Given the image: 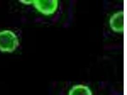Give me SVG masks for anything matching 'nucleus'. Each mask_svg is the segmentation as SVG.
<instances>
[{
  "label": "nucleus",
  "mask_w": 127,
  "mask_h": 95,
  "mask_svg": "<svg viewBox=\"0 0 127 95\" xmlns=\"http://www.w3.org/2000/svg\"><path fill=\"white\" fill-rule=\"evenodd\" d=\"M19 45V41L14 32L10 30L0 31V51L2 52L12 53Z\"/></svg>",
  "instance_id": "f257e3e1"
},
{
  "label": "nucleus",
  "mask_w": 127,
  "mask_h": 95,
  "mask_svg": "<svg viewBox=\"0 0 127 95\" xmlns=\"http://www.w3.org/2000/svg\"><path fill=\"white\" fill-rule=\"evenodd\" d=\"M33 4L38 12L45 15H50L56 11L57 0H33Z\"/></svg>",
  "instance_id": "f03ea898"
},
{
  "label": "nucleus",
  "mask_w": 127,
  "mask_h": 95,
  "mask_svg": "<svg viewBox=\"0 0 127 95\" xmlns=\"http://www.w3.org/2000/svg\"><path fill=\"white\" fill-rule=\"evenodd\" d=\"M110 27L111 29L118 33L124 32V12L114 13L110 19Z\"/></svg>",
  "instance_id": "7ed1b4c3"
},
{
  "label": "nucleus",
  "mask_w": 127,
  "mask_h": 95,
  "mask_svg": "<svg viewBox=\"0 0 127 95\" xmlns=\"http://www.w3.org/2000/svg\"><path fill=\"white\" fill-rule=\"evenodd\" d=\"M69 95H93L91 89L86 86L77 85L69 90Z\"/></svg>",
  "instance_id": "20e7f679"
},
{
  "label": "nucleus",
  "mask_w": 127,
  "mask_h": 95,
  "mask_svg": "<svg viewBox=\"0 0 127 95\" xmlns=\"http://www.w3.org/2000/svg\"><path fill=\"white\" fill-rule=\"evenodd\" d=\"M22 3H23L24 4H30L33 3V0H20Z\"/></svg>",
  "instance_id": "39448f33"
}]
</instances>
